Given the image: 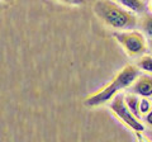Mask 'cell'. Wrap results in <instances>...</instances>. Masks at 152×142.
I'll return each mask as SVG.
<instances>
[{
  "label": "cell",
  "instance_id": "cell-1",
  "mask_svg": "<svg viewBox=\"0 0 152 142\" xmlns=\"http://www.w3.org/2000/svg\"><path fill=\"white\" fill-rule=\"evenodd\" d=\"M94 13L104 24L114 31H132L138 28V14L128 10L114 0H96Z\"/></svg>",
  "mask_w": 152,
  "mask_h": 142
},
{
  "label": "cell",
  "instance_id": "cell-2",
  "mask_svg": "<svg viewBox=\"0 0 152 142\" xmlns=\"http://www.w3.org/2000/svg\"><path fill=\"white\" fill-rule=\"evenodd\" d=\"M140 75V69L136 65H127L124 66L115 76L112 79L107 86L102 88L99 91L89 95L85 99L84 104L86 107H99L105 104L107 102H110L112 99L119 94L123 89H129L133 81Z\"/></svg>",
  "mask_w": 152,
  "mask_h": 142
},
{
  "label": "cell",
  "instance_id": "cell-3",
  "mask_svg": "<svg viewBox=\"0 0 152 142\" xmlns=\"http://www.w3.org/2000/svg\"><path fill=\"white\" fill-rule=\"evenodd\" d=\"M113 37L129 57H141L148 48V40L140 29L117 31Z\"/></svg>",
  "mask_w": 152,
  "mask_h": 142
},
{
  "label": "cell",
  "instance_id": "cell-4",
  "mask_svg": "<svg viewBox=\"0 0 152 142\" xmlns=\"http://www.w3.org/2000/svg\"><path fill=\"white\" fill-rule=\"evenodd\" d=\"M109 109H110V112L123 124L129 127L133 132H143L145 131V126L142 124L141 119L137 116L133 114L131 109L128 108L123 93L117 94V95L112 99L110 104H109Z\"/></svg>",
  "mask_w": 152,
  "mask_h": 142
},
{
  "label": "cell",
  "instance_id": "cell-5",
  "mask_svg": "<svg viewBox=\"0 0 152 142\" xmlns=\"http://www.w3.org/2000/svg\"><path fill=\"white\" fill-rule=\"evenodd\" d=\"M129 91L138 94L143 98H152V75L140 74L129 86Z\"/></svg>",
  "mask_w": 152,
  "mask_h": 142
},
{
  "label": "cell",
  "instance_id": "cell-6",
  "mask_svg": "<svg viewBox=\"0 0 152 142\" xmlns=\"http://www.w3.org/2000/svg\"><path fill=\"white\" fill-rule=\"evenodd\" d=\"M114 1L138 15L147 12V3H145V0H114Z\"/></svg>",
  "mask_w": 152,
  "mask_h": 142
},
{
  "label": "cell",
  "instance_id": "cell-7",
  "mask_svg": "<svg viewBox=\"0 0 152 142\" xmlns=\"http://www.w3.org/2000/svg\"><path fill=\"white\" fill-rule=\"evenodd\" d=\"M138 29L146 36L147 40L152 38V13L146 12L140 15Z\"/></svg>",
  "mask_w": 152,
  "mask_h": 142
},
{
  "label": "cell",
  "instance_id": "cell-8",
  "mask_svg": "<svg viewBox=\"0 0 152 142\" xmlns=\"http://www.w3.org/2000/svg\"><path fill=\"white\" fill-rule=\"evenodd\" d=\"M124 99H126V103H127L128 108L131 109V112L141 119V116H140V103H141V97L138 95V94L133 93V91H128V93L124 94Z\"/></svg>",
  "mask_w": 152,
  "mask_h": 142
},
{
  "label": "cell",
  "instance_id": "cell-9",
  "mask_svg": "<svg viewBox=\"0 0 152 142\" xmlns=\"http://www.w3.org/2000/svg\"><path fill=\"white\" fill-rule=\"evenodd\" d=\"M136 66L145 74L152 75V55H142L141 57L137 59Z\"/></svg>",
  "mask_w": 152,
  "mask_h": 142
},
{
  "label": "cell",
  "instance_id": "cell-10",
  "mask_svg": "<svg viewBox=\"0 0 152 142\" xmlns=\"http://www.w3.org/2000/svg\"><path fill=\"white\" fill-rule=\"evenodd\" d=\"M151 109H152V100H151V98L141 97V103H140V116H141V118H143Z\"/></svg>",
  "mask_w": 152,
  "mask_h": 142
},
{
  "label": "cell",
  "instance_id": "cell-11",
  "mask_svg": "<svg viewBox=\"0 0 152 142\" xmlns=\"http://www.w3.org/2000/svg\"><path fill=\"white\" fill-rule=\"evenodd\" d=\"M134 137H136V142H152L150 137L143 135V132H134Z\"/></svg>",
  "mask_w": 152,
  "mask_h": 142
},
{
  "label": "cell",
  "instance_id": "cell-12",
  "mask_svg": "<svg viewBox=\"0 0 152 142\" xmlns=\"http://www.w3.org/2000/svg\"><path fill=\"white\" fill-rule=\"evenodd\" d=\"M61 3L65 4H70V5H81V4H85L88 0H58Z\"/></svg>",
  "mask_w": 152,
  "mask_h": 142
},
{
  "label": "cell",
  "instance_id": "cell-13",
  "mask_svg": "<svg viewBox=\"0 0 152 142\" xmlns=\"http://www.w3.org/2000/svg\"><path fill=\"white\" fill-rule=\"evenodd\" d=\"M143 122H146V124H147V126L152 127V109L143 117Z\"/></svg>",
  "mask_w": 152,
  "mask_h": 142
},
{
  "label": "cell",
  "instance_id": "cell-14",
  "mask_svg": "<svg viewBox=\"0 0 152 142\" xmlns=\"http://www.w3.org/2000/svg\"><path fill=\"white\" fill-rule=\"evenodd\" d=\"M147 9H148L150 13H152V0H148V1H147Z\"/></svg>",
  "mask_w": 152,
  "mask_h": 142
},
{
  "label": "cell",
  "instance_id": "cell-15",
  "mask_svg": "<svg viewBox=\"0 0 152 142\" xmlns=\"http://www.w3.org/2000/svg\"><path fill=\"white\" fill-rule=\"evenodd\" d=\"M148 50L151 51V53H152V38L148 40Z\"/></svg>",
  "mask_w": 152,
  "mask_h": 142
},
{
  "label": "cell",
  "instance_id": "cell-16",
  "mask_svg": "<svg viewBox=\"0 0 152 142\" xmlns=\"http://www.w3.org/2000/svg\"><path fill=\"white\" fill-rule=\"evenodd\" d=\"M151 100H152V98H151Z\"/></svg>",
  "mask_w": 152,
  "mask_h": 142
}]
</instances>
